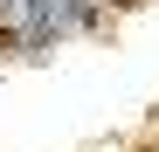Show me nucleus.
Instances as JSON below:
<instances>
[{
	"label": "nucleus",
	"instance_id": "f257e3e1",
	"mask_svg": "<svg viewBox=\"0 0 159 152\" xmlns=\"http://www.w3.org/2000/svg\"><path fill=\"white\" fill-rule=\"evenodd\" d=\"M118 7H139V0H118Z\"/></svg>",
	"mask_w": 159,
	"mask_h": 152
}]
</instances>
